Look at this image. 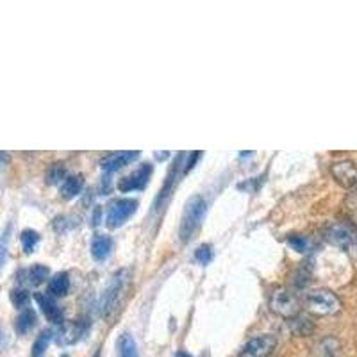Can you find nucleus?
I'll return each mask as SVG.
<instances>
[{"label":"nucleus","mask_w":357,"mask_h":357,"mask_svg":"<svg viewBox=\"0 0 357 357\" xmlns=\"http://www.w3.org/2000/svg\"><path fill=\"white\" fill-rule=\"evenodd\" d=\"M205 211H207V202L200 195L191 197L186 202L181 227H179V239H181V243H188L189 239L193 238V235L200 227L202 220H204Z\"/></svg>","instance_id":"f257e3e1"},{"label":"nucleus","mask_w":357,"mask_h":357,"mask_svg":"<svg viewBox=\"0 0 357 357\" xmlns=\"http://www.w3.org/2000/svg\"><path fill=\"white\" fill-rule=\"evenodd\" d=\"M304 306L311 315L331 317L341 309V300L331 289H312L306 295Z\"/></svg>","instance_id":"f03ea898"},{"label":"nucleus","mask_w":357,"mask_h":357,"mask_svg":"<svg viewBox=\"0 0 357 357\" xmlns=\"http://www.w3.org/2000/svg\"><path fill=\"white\" fill-rule=\"evenodd\" d=\"M125 286H127V270H118L111 277L102 295V300H100V315L104 318H111L113 312L118 309Z\"/></svg>","instance_id":"7ed1b4c3"},{"label":"nucleus","mask_w":357,"mask_h":357,"mask_svg":"<svg viewBox=\"0 0 357 357\" xmlns=\"http://www.w3.org/2000/svg\"><path fill=\"white\" fill-rule=\"evenodd\" d=\"M270 309L284 318H293L300 312V302L295 293L287 287H277L270 295Z\"/></svg>","instance_id":"20e7f679"},{"label":"nucleus","mask_w":357,"mask_h":357,"mask_svg":"<svg viewBox=\"0 0 357 357\" xmlns=\"http://www.w3.org/2000/svg\"><path fill=\"white\" fill-rule=\"evenodd\" d=\"M325 238L333 245L341 246L345 251H354L357 248V229L350 223L334 222L325 230Z\"/></svg>","instance_id":"39448f33"},{"label":"nucleus","mask_w":357,"mask_h":357,"mask_svg":"<svg viewBox=\"0 0 357 357\" xmlns=\"http://www.w3.org/2000/svg\"><path fill=\"white\" fill-rule=\"evenodd\" d=\"M136 207H138V200H134V198H116V200H113L107 207V227L118 229L134 214Z\"/></svg>","instance_id":"423d86ee"},{"label":"nucleus","mask_w":357,"mask_h":357,"mask_svg":"<svg viewBox=\"0 0 357 357\" xmlns=\"http://www.w3.org/2000/svg\"><path fill=\"white\" fill-rule=\"evenodd\" d=\"M184 157H186V154L181 152V154H177L175 159H173L172 168H170V172H168V177H166V181H164L159 195L156 197V202H154V207H156V211L163 209V205L166 204V200H168L170 195H172L177 181L181 179V170H182V164H184Z\"/></svg>","instance_id":"0eeeda50"},{"label":"nucleus","mask_w":357,"mask_h":357,"mask_svg":"<svg viewBox=\"0 0 357 357\" xmlns=\"http://www.w3.org/2000/svg\"><path fill=\"white\" fill-rule=\"evenodd\" d=\"M277 347V338L271 334H259L243 345L239 357H268Z\"/></svg>","instance_id":"6e6552de"},{"label":"nucleus","mask_w":357,"mask_h":357,"mask_svg":"<svg viewBox=\"0 0 357 357\" xmlns=\"http://www.w3.org/2000/svg\"><path fill=\"white\" fill-rule=\"evenodd\" d=\"M331 173L347 189H357V166L352 161H336L331 164Z\"/></svg>","instance_id":"1a4fd4ad"},{"label":"nucleus","mask_w":357,"mask_h":357,"mask_svg":"<svg viewBox=\"0 0 357 357\" xmlns=\"http://www.w3.org/2000/svg\"><path fill=\"white\" fill-rule=\"evenodd\" d=\"M152 164L143 163L140 168L134 170L131 175L123 177L122 181H120V191L127 193V191H134V189H143L148 182V177L152 175Z\"/></svg>","instance_id":"9d476101"},{"label":"nucleus","mask_w":357,"mask_h":357,"mask_svg":"<svg viewBox=\"0 0 357 357\" xmlns=\"http://www.w3.org/2000/svg\"><path fill=\"white\" fill-rule=\"evenodd\" d=\"M88 331V325L84 322H68V324H61V328L58 333V343L59 345H74L81 340Z\"/></svg>","instance_id":"9b49d317"},{"label":"nucleus","mask_w":357,"mask_h":357,"mask_svg":"<svg viewBox=\"0 0 357 357\" xmlns=\"http://www.w3.org/2000/svg\"><path fill=\"white\" fill-rule=\"evenodd\" d=\"M138 157H140V152H138V150H122V152L109 154V156L104 157V159L100 161V166H102L106 172H116V170L123 168L125 164L138 159Z\"/></svg>","instance_id":"f8f14e48"},{"label":"nucleus","mask_w":357,"mask_h":357,"mask_svg":"<svg viewBox=\"0 0 357 357\" xmlns=\"http://www.w3.org/2000/svg\"><path fill=\"white\" fill-rule=\"evenodd\" d=\"M34 299H36V302L40 304L41 311H43V315L47 317V320L52 322V324H56V325H61L63 322H65L63 320L61 308H59V306L54 302L52 296H47V295H43V293H36V295H34Z\"/></svg>","instance_id":"ddd939ff"},{"label":"nucleus","mask_w":357,"mask_h":357,"mask_svg":"<svg viewBox=\"0 0 357 357\" xmlns=\"http://www.w3.org/2000/svg\"><path fill=\"white\" fill-rule=\"evenodd\" d=\"M113 248V241L109 236L106 235H97L91 241V255H93L97 261H104V259L109 255Z\"/></svg>","instance_id":"4468645a"},{"label":"nucleus","mask_w":357,"mask_h":357,"mask_svg":"<svg viewBox=\"0 0 357 357\" xmlns=\"http://www.w3.org/2000/svg\"><path fill=\"white\" fill-rule=\"evenodd\" d=\"M70 289V277L65 271H59L56 276H52L49 283V293L52 296H63Z\"/></svg>","instance_id":"2eb2a0df"},{"label":"nucleus","mask_w":357,"mask_h":357,"mask_svg":"<svg viewBox=\"0 0 357 357\" xmlns=\"http://www.w3.org/2000/svg\"><path fill=\"white\" fill-rule=\"evenodd\" d=\"M289 325H292L293 334H296V336H309L315 331V324L311 322V318L304 317L300 312L296 317L289 318Z\"/></svg>","instance_id":"dca6fc26"},{"label":"nucleus","mask_w":357,"mask_h":357,"mask_svg":"<svg viewBox=\"0 0 357 357\" xmlns=\"http://www.w3.org/2000/svg\"><path fill=\"white\" fill-rule=\"evenodd\" d=\"M82 189V177L79 175H66L61 184V195L65 198H74L75 195L81 193Z\"/></svg>","instance_id":"f3484780"},{"label":"nucleus","mask_w":357,"mask_h":357,"mask_svg":"<svg viewBox=\"0 0 357 357\" xmlns=\"http://www.w3.org/2000/svg\"><path fill=\"white\" fill-rule=\"evenodd\" d=\"M340 341L336 338H325L317 345V357H338Z\"/></svg>","instance_id":"a211bd4d"},{"label":"nucleus","mask_w":357,"mask_h":357,"mask_svg":"<svg viewBox=\"0 0 357 357\" xmlns=\"http://www.w3.org/2000/svg\"><path fill=\"white\" fill-rule=\"evenodd\" d=\"M118 357H140L138 347L131 334H122L118 340Z\"/></svg>","instance_id":"6ab92c4d"},{"label":"nucleus","mask_w":357,"mask_h":357,"mask_svg":"<svg viewBox=\"0 0 357 357\" xmlns=\"http://www.w3.org/2000/svg\"><path fill=\"white\" fill-rule=\"evenodd\" d=\"M34 324H36V312L33 311V309H24V311L20 312V317L17 318V331L20 334H27L31 331V328L34 327Z\"/></svg>","instance_id":"aec40b11"},{"label":"nucleus","mask_w":357,"mask_h":357,"mask_svg":"<svg viewBox=\"0 0 357 357\" xmlns=\"http://www.w3.org/2000/svg\"><path fill=\"white\" fill-rule=\"evenodd\" d=\"M54 334L50 331H41V334L38 336V340L34 341V347H33V357H41L43 352L47 350L49 343L52 341Z\"/></svg>","instance_id":"412c9836"},{"label":"nucleus","mask_w":357,"mask_h":357,"mask_svg":"<svg viewBox=\"0 0 357 357\" xmlns=\"http://www.w3.org/2000/svg\"><path fill=\"white\" fill-rule=\"evenodd\" d=\"M20 239H22V246H24L25 254H31V252L34 251V246L38 245V241H40V235L33 229H25L24 232H22Z\"/></svg>","instance_id":"4be33fe9"},{"label":"nucleus","mask_w":357,"mask_h":357,"mask_svg":"<svg viewBox=\"0 0 357 357\" xmlns=\"http://www.w3.org/2000/svg\"><path fill=\"white\" fill-rule=\"evenodd\" d=\"M287 245L292 246L293 251L300 252V254H306V252H309V248H311V241L302 235L287 236Z\"/></svg>","instance_id":"5701e85b"},{"label":"nucleus","mask_w":357,"mask_h":357,"mask_svg":"<svg viewBox=\"0 0 357 357\" xmlns=\"http://www.w3.org/2000/svg\"><path fill=\"white\" fill-rule=\"evenodd\" d=\"M66 175H68V173H66L65 166H63L61 163H56V164H52V166H50V168H49V173H47V179H49V182H52V184H58V182L65 181Z\"/></svg>","instance_id":"b1692460"},{"label":"nucleus","mask_w":357,"mask_h":357,"mask_svg":"<svg viewBox=\"0 0 357 357\" xmlns=\"http://www.w3.org/2000/svg\"><path fill=\"white\" fill-rule=\"evenodd\" d=\"M49 268L43 264H34L29 270V280L31 284H41L45 279H49Z\"/></svg>","instance_id":"393cba45"},{"label":"nucleus","mask_w":357,"mask_h":357,"mask_svg":"<svg viewBox=\"0 0 357 357\" xmlns=\"http://www.w3.org/2000/svg\"><path fill=\"white\" fill-rule=\"evenodd\" d=\"M77 225V218L75 216H58L54 220V227L58 232H65V230H70Z\"/></svg>","instance_id":"a878e982"},{"label":"nucleus","mask_w":357,"mask_h":357,"mask_svg":"<svg viewBox=\"0 0 357 357\" xmlns=\"http://www.w3.org/2000/svg\"><path fill=\"white\" fill-rule=\"evenodd\" d=\"M195 259H197L198 263L207 264L213 259V246L211 245H200L195 252Z\"/></svg>","instance_id":"bb28decb"},{"label":"nucleus","mask_w":357,"mask_h":357,"mask_svg":"<svg viewBox=\"0 0 357 357\" xmlns=\"http://www.w3.org/2000/svg\"><path fill=\"white\" fill-rule=\"evenodd\" d=\"M29 293L25 292V289H13L11 292V302L17 308H25V306L29 304Z\"/></svg>","instance_id":"cd10ccee"},{"label":"nucleus","mask_w":357,"mask_h":357,"mask_svg":"<svg viewBox=\"0 0 357 357\" xmlns=\"http://www.w3.org/2000/svg\"><path fill=\"white\" fill-rule=\"evenodd\" d=\"M9 227L6 229V232L0 238V268L4 267L6 259H8V248H9Z\"/></svg>","instance_id":"c85d7f7f"},{"label":"nucleus","mask_w":357,"mask_h":357,"mask_svg":"<svg viewBox=\"0 0 357 357\" xmlns=\"http://www.w3.org/2000/svg\"><path fill=\"white\" fill-rule=\"evenodd\" d=\"M202 156V154L200 152H197V154H189V159L188 161H186V166H184V172H188V170L189 168H191V166H193V164L195 163H197V159H198V157H200Z\"/></svg>","instance_id":"c756f323"},{"label":"nucleus","mask_w":357,"mask_h":357,"mask_svg":"<svg viewBox=\"0 0 357 357\" xmlns=\"http://www.w3.org/2000/svg\"><path fill=\"white\" fill-rule=\"evenodd\" d=\"M100 213H102L100 205H95V211H93V223H95V225H97V223H100Z\"/></svg>","instance_id":"7c9ffc66"},{"label":"nucleus","mask_w":357,"mask_h":357,"mask_svg":"<svg viewBox=\"0 0 357 357\" xmlns=\"http://www.w3.org/2000/svg\"><path fill=\"white\" fill-rule=\"evenodd\" d=\"M9 161V156L6 152H0V166H2V164H6Z\"/></svg>","instance_id":"2f4dec72"},{"label":"nucleus","mask_w":357,"mask_h":357,"mask_svg":"<svg viewBox=\"0 0 357 357\" xmlns=\"http://www.w3.org/2000/svg\"><path fill=\"white\" fill-rule=\"evenodd\" d=\"M175 357H191V356H189L188 352H184V350H181V352L175 354Z\"/></svg>","instance_id":"473e14b6"},{"label":"nucleus","mask_w":357,"mask_h":357,"mask_svg":"<svg viewBox=\"0 0 357 357\" xmlns=\"http://www.w3.org/2000/svg\"><path fill=\"white\" fill-rule=\"evenodd\" d=\"M0 341H2V333H0Z\"/></svg>","instance_id":"72a5a7b5"},{"label":"nucleus","mask_w":357,"mask_h":357,"mask_svg":"<svg viewBox=\"0 0 357 357\" xmlns=\"http://www.w3.org/2000/svg\"><path fill=\"white\" fill-rule=\"evenodd\" d=\"M61 357H68V356H61Z\"/></svg>","instance_id":"f704fd0d"}]
</instances>
